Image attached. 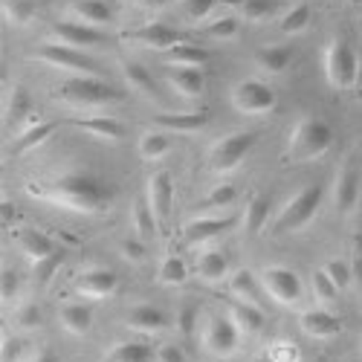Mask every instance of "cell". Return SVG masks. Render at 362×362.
<instances>
[{"instance_id": "20", "label": "cell", "mask_w": 362, "mask_h": 362, "mask_svg": "<svg viewBox=\"0 0 362 362\" xmlns=\"http://www.w3.org/2000/svg\"><path fill=\"white\" fill-rule=\"evenodd\" d=\"M134 38H139L145 47H151V49H163V52H168V49H174L177 44H183V38H180V33L174 26H168V23H148V26H142V29H136L134 33Z\"/></svg>"}, {"instance_id": "45", "label": "cell", "mask_w": 362, "mask_h": 362, "mask_svg": "<svg viewBox=\"0 0 362 362\" xmlns=\"http://www.w3.org/2000/svg\"><path fill=\"white\" fill-rule=\"evenodd\" d=\"M322 269H325V273L330 276V281H334V284H337L339 290H345V287L351 284V267H348L345 261L334 258V261H327V264H325Z\"/></svg>"}, {"instance_id": "7", "label": "cell", "mask_w": 362, "mask_h": 362, "mask_svg": "<svg viewBox=\"0 0 362 362\" xmlns=\"http://www.w3.org/2000/svg\"><path fill=\"white\" fill-rule=\"evenodd\" d=\"M229 99H232V107L238 113H247V116H264V113L273 110L276 102H279L276 90L269 87V84H264L261 78H244V81H238L232 87Z\"/></svg>"}, {"instance_id": "43", "label": "cell", "mask_w": 362, "mask_h": 362, "mask_svg": "<svg viewBox=\"0 0 362 362\" xmlns=\"http://www.w3.org/2000/svg\"><path fill=\"white\" fill-rule=\"evenodd\" d=\"M119 255H122L125 261H131V264H142V261L148 258L145 240H142V238H125L122 244H119Z\"/></svg>"}, {"instance_id": "15", "label": "cell", "mask_w": 362, "mask_h": 362, "mask_svg": "<svg viewBox=\"0 0 362 362\" xmlns=\"http://www.w3.org/2000/svg\"><path fill=\"white\" fill-rule=\"evenodd\" d=\"M165 78H168V84L177 90V93L186 96V99H197V96H203V90H206V76H203L200 67H177V64H171L165 70Z\"/></svg>"}, {"instance_id": "34", "label": "cell", "mask_w": 362, "mask_h": 362, "mask_svg": "<svg viewBox=\"0 0 362 362\" xmlns=\"http://www.w3.org/2000/svg\"><path fill=\"white\" fill-rule=\"evenodd\" d=\"M171 151V142H168V136L163 134V131H148V134H142V139H139V157L142 160H163L165 154Z\"/></svg>"}, {"instance_id": "42", "label": "cell", "mask_w": 362, "mask_h": 362, "mask_svg": "<svg viewBox=\"0 0 362 362\" xmlns=\"http://www.w3.org/2000/svg\"><path fill=\"white\" fill-rule=\"evenodd\" d=\"M203 35L206 38H235L238 35V18H232V15H226V18H221V21H215V23H209L206 29H203Z\"/></svg>"}, {"instance_id": "47", "label": "cell", "mask_w": 362, "mask_h": 362, "mask_svg": "<svg viewBox=\"0 0 362 362\" xmlns=\"http://www.w3.org/2000/svg\"><path fill=\"white\" fill-rule=\"evenodd\" d=\"M23 356H26L23 339H15V337L4 339V348H0V362H23Z\"/></svg>"}, {"instance_id": "11", "label": "cell", "mask_w": 362, "mask_h": 362, "mask_svg": "<svg viewBox=\"0 0 362 362\" xmlns=\"http://www.w3.org/2000/svg\"><path fill=\"white\" fill-rule=\"evenodd\" d=\"M116 273H110V269H96V267H90V269H81V273L73 279V290L84 298H107L116 293Z\"/></svg>"}, {"instance_id": "1", "label": "cell", "mask_w": 362, "mask_h": 362, "mask_svg": "<svg viewBox=\"0 0 362 362\" xmlns=\"http://www.w3.org/2000/svg\"><path fill=\"white\" fill-rule=\"evenodd\" d=\"M26 194H33L49 206L67 209V212H78V215H102L110 209L113 197H116V186L105 174H93V171H64L52 180H38V183H29Z\"/></svg>"}, {"instance_id": "35", "label": "cell", "mask_w": 362, "mask_h": 362, "mask_svg": "<svg viewBox=\"0 0 362 362\" xmlns=\"http://www.w3.org/2000/svg\"><path fill=\"white\" fill-rule=\"evenodd\" d=\"M55 128L52 125H47V122H38V125H29L26 131H21L18 136H15V145H12V154H23V151H33V148H38L49 134H52Z\"/></svg>"}, {"instance_id": "39", "label": "cell", "mask_w": 362, "mask_h": 362, "mask_svg": "<svg viewBox=\"0 0 362 362\" xmlns=\"http://www.w3.org/2000/svg\"><path fill=\"white\" fill-rule=\"evenodd\" d=\"M279 12L276 0H240V15L247 21H267Z\"/></svg>"}, {"instance_id": "26", "label": "cell", "mask_w": 362, "mask_h": 362, "mask_svg": "<svg viewBox=\"0 0 362 362\" xmlns=\"http://www.w3.org/2000/svg\"><path fill=\"white\" fill-rule=\"evenodd\" d=\"M58 322H62V327L67 334L84 337L87 330L93 327V313H90V308H84V305H64L58 310Z\"/></svg>"}, {"instance_id": "25", "label": "cell", "mask_w": 362, "mask_h": 362, "mask_svg": "<svg viewBox=\"0 0 362 362\" xmlns=\"http://www.w3.org/2000/svg\"><path fill=\"white\" fill-rule=\"evenodd\" d=\"M70 12L76 15L78 23H87V26H105L113 21V12L105 0H73Z\"/></svg>"}, {"instance_id": "6", "label": "cell", "mask_w": 362, "mask_h": 362, "mask_svg": "<svg viewBox=\"0 0 362 362\" xmlns=\"http://www.w3.org/2000/svg\"><path fill=\"white\" fill-rule=\"evenodd\" d=\"M322 197H325V189L319 183H310L305 189H298L284 206H281V212H279V226L281 229H290V232H298V229H305L316 212H319V206H322Z\"/></svg>"}, {"instance_id": "18", "label": "cell", "mask_w": 362, "mask_h": 362, "mask_svg": "<svg viewBox=\"0 0 362 362\" xmlns=\"http://www.w3.org/2000/svg\"><path fill=\"white\" fill-rule=\"evenodd\" d=\"M171 200H174V183L165 171L154 174L148 183V206L157 215V221H165L171 215Z\"/></svg>"}, {"instance_id": "5", "label": "cell", "mask_w": 362, "mask_h": 362, "mask_svg": "<svg viewBox=\"0 0 362 362\" xmlns=\"http://www.w3.org/2000/svg\"><path fill=\"white\" fill-rule=\"evenodd\" d=\"M255 142H258L255 131H235V134L218 139L212 145V151H209V168H212L215 174L235 171L240 163L247 160V154L255 148Z\"/></svg>"}, {"instance_id": "48", "label": "cell", "mask_w": 362, "mask_h": 362, "mask_svg": "<svg viewBox=\"0 0 362 362\" xmlns=\"http://www.w3.org/2000/svg\"><path fill=\"white\" fill-rule=\"evenodd\" d=\"M62 264H64V252L58 250L55 255L44 258L41 264H33V267H35V279H38V281H47V279H49V276H52V273H55V269L62 267Z\"/></svg>"}, {"instance_id": "54", "label": "cell", "mask_w": 362, "mask_h": 362, "mask_svg": "<svg viewBox=\"0 0 362 362\" xmlns=\"http://www.w3.org/2000/svg\"><path fill=\"white\" fill-rule=\"evenodd\" d=\"M0 218H4V223H15V206L9 200L0 206Z\"/></svg>"}, {"instance_id": "10", "label": "cell", "mask_w": 362, "mask_h": 362, "mask_svg": "<svg viewBox=\"0 0 362 362\" xmlns=\"http://www.w3.org/2000/svg\"><path fill=\"white\" fill-rule=\"evenodd\" d=\"M261 287L269 293V298L279 301V305H296L301 298V279L287 267H264Z\"/></svg>"}, {"instance_id": "55", "label": "cell", "mask_w": 362, "mask_h": 362, "mask_svg": "<svg viewBox=\"0 0 362 362\" xmlns=\"http://www.w3.org/2000/svg\"><path fill=\"white\" fill-rule=\"evenodd\" d=\"M136 4H142V6H165V4H171V0H136Z\"/></svg>"}, {"instance_id": "3", "label": "cell", "mask_w": 362, "mask_h": 362, "mask_svg": "<svg viewBox=\"0 0 362 362\" xmlns=\"http://www.w3.org/2000/svg\"><path fill=\"white\" fill-rule=\"evenodd\" d=\"M58 99L70 107H102V105L119 102L122 93L99 76H76L58 87Z\"/></svg>"}, {"instance_id": "32", "label": "cell", "mask_w": 362, "mask_h": 362, "mask_svg": "<svg viewBox=\"0 0 362 362\" xmlns=\"http://www.w3.org/2000/svg\"><path fill=\"white\" fill-rule=\"evenodd\" d=\"M209 49H203V47H197V44H177L174 49H168V62L171 64H177V67H203L206 62H209Z\"/></svg>"}, {"instance_id": "57", "label": "cell", "mask_w": 362, "mask_h": 362, "mask_svg": "<svg viewBox=\"0 0 362 362\" xmlns=\"http://www.w3.org/2000/svg\"><path fill=\"white\" fill-rule=\"evenodd\" d=\"M316 362H325V359H316Z\"/></svg>"}, {"instance_id": "38", "label": "cell", "mask_w": 362, "mask_h": 362, "mask_svg": "<svg viewBox=\"0 0 362 362\" xmlns=\"http://www.w3.org/2000/svg\"><path fill=\"white\" fill-rule=\"evenodd\" d=\"M308 23H310V6L308 4H296V6H290L284 12L279 26H281L284 35H296V33H301V29H308Z\"/></svg>"}, {"instance_id": "41", "label": "cell", "mask_w": 362, "mask_h": 362, "mask_svg": "<svg viewBox=\"0 0 362 362\" xmlns=\"http://www.w3.org/2000/svg\"><path fill=\"white\" fill-rule=\"evenodd\" d=\"M310 284H313V293H316V298L322 301V305H330V301L337 298V293H339V287L330 281V276L325 273V269H316L313 279H310Z\"/></svg>"}, {"instance_id": "9", "label": "cell", "mask_w": 362, "mask_h": 362, "mask_svg": "<svg viewBox=\"0 0 362 362\" xmlns=\"http://www.w3.org/2000/svg\"><path fill=\"white\" fill-rule=\"evenodd\" d=\"M38 58L49 67L67 70V73H76V76H96L93 58H87L81 49L67 47V44H44L38 49Z\"/></svg>"}, {"instance_id": "30", "label": "cell", "mask_w": 362, "mask_h": 362, "mask_svg": "<svg viewBox=\"0 0 362 362\" xmlns=\"http://www.w3.org/2000/svg\"><path fill=\"white\" fill-rule=\"evenodd\" d=\"M229 319L235 322V327L240 334H258L264 327V313L258 305H247V301H235L232 310H229Z\"/></svg>"}, {"instance_id": "28", "label": "cell", "mask_w": 362, "mask_h": 362, "mask_svg": "<svg viewBox=\"0 0 362 362\" xmlns=\"http://www.w3.org/2000/svg\"><path fill=\"white\" fill-rule=\"evenodd\" d=\"M122 73H125V81H128V84L136 90V93L148 96L151 102H160V87H157L154 76H151V73H148L142 64H136V62H125Z\"/></svg>"}, {"instance_id": "13", "label": "cell", "mask_w": 362, "mask_h": 362, "mask_svg": "<svg viewBox=\"0 0 362 362\" xmlns=\"http://www.w3.org/2000/svg\"><path fill=\"white\" fill-rule=\"evenodd\" d=\"M298 327L313 339H334L342 334V322L330 310H305L298 316Z\"/></svg>"}, {"instance_id": "52", "label": "cell", "mask_w": 362, "mask_h": 362, "mask_svg": "<svg viewBox=\"0 0 362 362\" xmlns=\"http://www.w3.org/2000/svg\"><path fill=\"white\" fill-rule=\"evenodd\" d=\"M194 322H197V310L186 305L183 310H180V316H177V330H180V334H183V337H192Z\"/></svg>"}, {"instance_id": "8", "label": "cell", "mask_w": 362, "mask_h": 362, "mask_svg": "<svg viewBox=\"0 0 362 362\" xmlns=\"http://www.w3.org/2000/svg\"><path fill=\"white\" fill-rule=\"evenodd\" d=\"M240 345V330L235 327V322L229 316H212L203 327V348L218 356V359H229Z\"/></svg>"}, {"instance_id": "36", "label": "cell", "mask_w": 362, "mask_h": 362, "mask_svg": "<svg viewBox=\"0 0 362 362\" xmlns=\"http://www.w3.org/2000/svg\"><path fill=\"white\" fill-rule=\"evenodd\" d=\"M267 221H269V200L267 197H252L247 203V212H244V229L250 235H258Z\"/></svg>"}, {"instance_id": "27", "label": "cell", "mask_w": 362, "mask_h": 362, "mask_svg": "<svg viewBox=\"0 0 362 362\" xmlns=\"http://www.w3.org/2000/svg\"><path fill=\"white\" fill-rule=\"evenodd\" d=\"M293 62V49L287 44H276V47H264L255 52V64L264 70V73H284Z\"/></svg>"}, {"instance_id": "12", "label": "cell", "mask_w": 362, "mask_h": 362, "mask_svg": "<svg viewBox=\"0 0 362 362\" xmlns=\"http://www.w3.org/2000/svg\"><path fill=\"white\" fill-rule=\"evenodd\" d=\"M52 35L58 38V44H67V47H96L105 41V35L99 33L96 26H87V23H78V21H62L52 26Z\"/></svg>"}, {"instance_id": "21", "label": "cell", "mask_w": 362, "mask_h": 362, "mask_svg": "<svg viewBox=\"0 0 362 362\" xmlns=\"http://www.w3.org/2000/svg\"><path fill=\"white\" fill-rule=\"evenodd\" d=\"M73 125L78 131H87L99 139H107V142H119L125 139V125L119 122L113 116H84V119H73Z\"/></svg>"}, {"instance_id": "51", "label": "cell", "mask_w": 362, "mask_h": 362, "mask_svg": "<svg viewBox=\"0 0 362 362\" xmlns=\"http://www.w3.org/2000/svg\"><path fill=\"white\" fill-rule=\"evenodd\" d=\"M157 362H186V354H183V348H180V345L165 342V345L157 348Z\"/></svg>"}, {"instance_id": "56", "label": "cell", "mask_w": 362, "mask_h": 362, "mask_svg": "<svg viewBox=\"0 0 362 362\" xmlns=\"http://www.w3.org/2000/svg\"><path fill=\"white\" fill-rule=\"evenodd\" d=\"M258 362H276V359H269V356H267V359H258Z\"/></svg>"}, {"instance_id": "31", "label": "cell", "mask_w": 362, "mask_h": 362, "mask_svg": "<svg viewBox=\"0 0 362 362\" xmlns=\"http://www.w3.org/2000/svg\"><path fill=\"white\" fill-rule=\"evenodd\" d=\"M229 290L235 293V301H247V305H258L261 296V284L250 269H235L229 279Z\"/></svg>"}, {"instance_id": "50", "label": "cell", "mask_w": 362, "mask_h": 362, "mask_svg": "<svg viewBox=\"0 0 362 362\" xmlns=\"http://www.w3.org/2000/svg\"><path fill=\"white\" fill-rule=\"evenodd\" d=\"M18 284L21 279L15 269H4V276H0V296H4V301H12L18 296Z\"/></svg>"}, {"instance_id": "40", "label": "cell", "mask_w": 362, "mask_h": 362, "mask_svg": "<svg viewBox=\"0 0 362 362\" xmlns=\"http://www.w3.org/2000/svg\"><path fill=\"white\" fill-rule=\"evenodd\" d=\"M35 15V6L29 4V0H4V18L15 26H23L29 23Z\"/></svg>"}, {"instance_id": "46", "label": "cell", "mask_w": 362, "mask_h": 362, "mask_svg": "<svg viewBox=\"0 0 362 362\" xmlns=\"http://www.w3.org/2000/svg\"><path fill=\"white\" fill-rule=\"evenodd\" d=\"M15 325L21 330H38L41 327V310L35 305H23L18 310V316H15Z\"/></svg>"}, {"instance_id": "14", "label": "cell", "mask_w": 362, "mask_h": 362, "mask_svg": "<svg viewBox=\"0 0 362 362\" xmlns=\"http://www.w3.org/2000/svg\"><path fill=\"white\" fill-rule=\"evenodd\" d=\"M6 128L18 136L21 131H26L29 125H33V99H29V93L23 87H12V93L6 99Z\"/></svg>"}, {"instance_id": "24", "label": "cell", "mask_w": 362, "mask_h": 362, "mask_svg": "<svg viewBox=\"0 0 362 362\" xmlns=\"http://www.w3.org/2000/svg\"><path fill=\"white\" fill-rule=\"evenodd\" d=\"M154 125L163 131L194 134L209 125V116L206 113H160V116H154Z\"/></svg>"}, {"instance_id": "17", "label": "cell", "mask_w": 362, "mask_h": 362, "mask_svg": "<svg viewBox=\"0 0 362 362\" xmlns=\"http://www.w3.org/2000/svg\"><path fill=\"white\" fill-rule=\"evenodd\" d=\"M235 221L232 218H200V221H189L183 226V238L189 247H203L209 240H215L218 235H223Z\"/></svg>"}, {"instance_id": "2", "label": "cell", "mask_w": 362, "mask_h": 362, "mask_svg": "<svg viewBox=\"0 0 362 362\" xmlns=\"http://www.w3.org/2000/svg\"><path fill=\"white\" fill-rule=\"evenodd\" d=\"M330 145H334V131H330V125L319 116H305V119H298L290 131L287 160L290 163L319 160Z\"/></svg>"}, {"instance_id": "4", "label": "cell", "mask_w": 362, "mask_h": 362, "mask_svg": "<svg viewBox=\"0 0 362 362\" xmlns=\"http://www.w3.org/2000/svg\"><path fill=\"white\" fill-rule=\"evenodd\" d=\"M325 76L337 90H348L356 84L359 58H356V49L348 44V38L337 35L325 47Z\"/></svg>"}, {"instance_id": "44", "label": "cell", "mask_w": 362, "mask_h": 362, "mask_svg": "<svg viewBox=\"0 0 362 362\" xmlns=\"http://www.w3.org/2000/svg\"><path fill=\"white\" fill-rule=\"evenodd\" d=\"M215 6H218V0H183V12H186V18L194 21V23H200L203 18L212 15Z\"/></svg>"}, {"instance_id": "53", "label": "cell", "mask_w": 362, "mask_h": 362, "mask_svg": "<svg viewBox=\"0 0 362 362\" xmlns=\"http://www.w3.org/2000/svg\"><path fill=\"white\" fill-rule=\"evenodd\" d=\"M29 362H62V359H58L52 351H38V354L29 356Z\"/></svg>"}, {"instance_id": "58", "label": "cell", "mask_w": 362, "mask_h": 362, "mask_svg": "<svg viewBox=\"0 0 362 362\" xmlns=\"http://www.w3.org/2000/svg\"><path fill=\"white\" fill-rule=\"evenodd\" d=\"M359 345H362V339H359Z\"/></svg>"}, {"instance_id": "29", "label": "cell", "mask_w": 362, "mask_h": 362, "mask_svg": "<svg viewBox=\"0 0 362 362\" xmlns=\"http://www.w3.org/2000/svg\"><path fill=\"white\" fill-rule=\"evenodd\" d=\"M154 356L148 342H119L105 351V362H151Z\"/></svg>"}, {"instance_id": "37", "label": "cell", "mask_w": 362, "mask_h": 362, "mask_svg": "<svg viewBox=\"0 0 362 362\" xmlns=\"http://www.w3.org/2000/svg\"><path fill=\"white\" fill-rule=\"evenodd\" d=\"M157 215L151 212V206H148V200H136L134 203V226H136V235L142 238V240H151L157 235Z\"/></svg>"}, {"instance_id": "33", "label": "cell", "mask_w": 362, "mask_h": 362, "mask_svg": "<svg viewBox=\"0 0 362 362\" xmlns=\"http://www.w3.org/2000/svg\"><path fill=\"white\" fill-rule=\"evenodd\" d=\"M157 279H160V284H165V287H180V284L189 281V267H186L183 258L168 255V258H163V264H160Z\"/></svg>"}, {"instance_id": "19", "label": "cell", "mask_w": 362, "mask_h": 362, "mask_svg": "<svg viewBox=\"0 0 362 362\" xmlns=\"http://www.w3.org/2000/svg\"><path fill=\"white\" fill-rule=\"evenodd\" d=\"M334 200L342 215H351L359 200V171L354 165H345L337 177V189H334Z\"/></svg>"}, {"instance_id": "16", "label": "cell", "mask_w": 362, "mask_h": 362, "mask_svg": "<svg viewBox=\"0 0 362 362\" xmlns=\"http://www.w3.org/2000/svg\"><path fill=\"white\" fill-rule=\"evenodd\" d=\"M125 327L134 330V334H160V330L168 327V316L160 308H151V305H136L128 310L125 316Z\"/></svg>"}, {"instance_id": "49", "label": "cell", "mask_w": 362, "mask_h": 362, "mask_svg": "<svg viewBox=\"0 0 362 362\" xmlns=\"http://www.w3.org/2000/svg\"><path fill=\"white\" fill-rule=\"evenodd\" d=\"M232 200H238V189L235 186H229V183H223V186H218V189H212V192H209V206H229Z\"/></svg>"}, {"instance_id": "23", "label": "cell", "mask_w": 362, "mask_h": 362, "mask_svg": "<svg viewBox=\"0 0 362 362\" xmlns=\"http://www.w3.org/2000/svg\"><path fill=\"white\" fill-rule=\"evenodd\" d=\"M194 273L203 279V281H223L226 273H229V258L226 252H221L218 247L212 250H203L194 261Z\"/></svg>"}, {"instance_id": "22", "label": "cell", "mask_w": 362, "mask_h": 362, "mask_svg": "<svg viewBox=\"0 0 362 362\" xmlns=\"http://www.w3.org/2000/svg\"><path fill=\"white\" fill-rule=\"evenodd\" d=\"M18 240H21L23 255H26L29 261H33V264H41L44 258H49V255H55V252H58L55 240H52L47 232H41V229H23Z\"/></svg>"}]
</instances>
